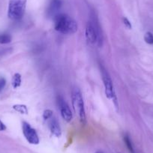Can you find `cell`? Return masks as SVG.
Returning <instances> with one entry per match:
<instances>
[{
  "label": "cell",
  "mask_w": 153,
  "mask_h": 153,
  "mask_svg": "<svg viewBox=\"0 0 153 153\" xmlns=\"http://www.w3.org/2000/svg\"><path fill=\"white\" fill-rule=\"evenodd\" d=\"M86 41L90 45H96L101 47L103 44V33L96 14L91 11L89 20L88 21L85 32Z\"/></svg>",
  "instance_id": "6da1fadb"
},
{
  "label": "cell",
  "mask_w": 153,
  "mask_h": 153,
  "mask_svg": "<svg viewBox=\"0 0 153 153\" xmlns=\"http://www.w3.org/2000/svg\"><path fill=\"white\" fill-rule=\"evenodd\" d=\"M55 30L64 35H72L77 31L76 22L66 14H59L53 18Z\"/></svg>",
  "instance_id": "7a4b0ae2"
},
{
  "label": "cell",
  "mask_w": 153,
  "mask_h": 153,
  "mask_svg": "<svg viewBox=\"0 0 153 153\" xmlns=\"http://www.w3.org/2000/svg\"><path fill=\"white\" fill-rule=\"evenodd\" d=\"M71 100L73 108L74 111L76 112V113L78 114L80 123L83 125V126H85L87 123V120H86L84 101H83V96H82L81 91L76 86H75L72 89Z\"/></svg>",
  "instance_id": "3957f363"
},
{
  "label": "cell",
  "mask_w": 153,
  "mask_h": 153,
  "mask_svg": "<svg viewBox=\"0 0 153 153\" xmlns=\"http://www.w3.org/2000/svg\"><path fill=\"white\" fill-rule=\"evenodd\" d=\"M27 0H9L8 17L11 20L17 21L23 18L25 14Z\"/></svg>",
  "instance_id": "277c9868"
},
{
  "label": "cell",
  "mask_w": 153,
  "mask_h": 153,
  "mask_svg": "<svg viewBox=\"0 0 153 153\" xmlns=\"http://www.w3.org/2000/svg\"><path fill=\"white\" fill-rule=\"evenodd\" d=\"M100 70H101V78H102L103 83L104 86V92H105V95L108 99L112 100L114 102L115 106L117 108H118L119 104L117 101V95L115 92L114 86H113V80L109 74L108 71L105 69V68L103 67L102 65H100Z\"/></svg>",
  "instance_id": "5b68a950"
},
{
  "label": "cell",
  "mask_w": 153,
  "mask_h": 153,
  "mask_svg": "<svg viewBox=\"0 0 153 153\" xmlns=\"http://www.w3.org/2000/svg\"><path fill=\"white\" fill-rule=\"evenodd\" d=\"M23 134L26 140L32 145H38L39 143V137L36 131L26 122H23L22 124Z\"/></svg>",
  "instance_id": "8992f818"
},
{
  "label": "cell",
  "mask_w": 153,
  "mask_h": 153,
  "mask_svg": "<svg viewBox=\"0 0 153 153\" xmlns=\"http://www.w3.org/2000/svg\"><path fill=\"white\" fill-rule=\"evenodd\" d=\"M57 104H58L60 114H61L63 120L67 123H70L73 118V114H72L71 110L69 105L66 102L65 100L62 96H58L57 97Z\"/></svg>",
  "instance_id": "52a82bcc"
},
{
  "label": "cell",
  "mask_w": 153,
  "mask_h": 153,
  "mask_svg": "<svg viewBox=\"0 0 153 153\" xmlns=\"http://www.w3.org/2000/svg\"><path fill=\"white\" fill-rule=\"evenodd\" d=\"M62 6V0H51L47 8V15L48 17L54 18Z\"/></svg>",
  "instance_id": "ba28073f"
},
{
  "label": "cell",
  "mask_w": 153,
  "mask_h": 153,
  "mask_svg": "<svg viewBox=\"0 0 153 153\" xmlns=\"http://www.w3.org/2000/svg\"><path fill=\"white\" fill-rule=\"evenodd\" d=\"M49 127L53 135H54L56 137H60L62 136L61 127L59 126V123L55 118H53V117L51 118L49 123Z\"/></svg>",
  "instance_id": "9c48e42d"
},
{
  "label": "cell",
  "mask_w": 153,
  "mask_h": 153,
  "mask_svg": "<svg viewBox=\"0 0 153 153\" xmlns=\"http://www.w3.org/2000/svg\"><path fill=\"white\" fill-rule=\"evenodd\" d=\"M22 83V78L21 75L19 73L14 74V76L12 77V81H11V84L14 89H17L21 86Z\"/></svg>",
  "instance_id": "30bf717a"
},
{
  "label": "cell",
  "mask_w": 153,
  "mask_h": 153,
  "mask_svg": "<svg viewBox=\"0 0 153 153\" xmlns=\"http://www.w3.org/2000/svg\"><path fill=\"white\" fill-rule=\"evenodd\" d=\"M13 109L15 111L21 113V114L27 115L28 113H29L27 107L26 105H24V104H15V105L13 106Z\"/></svg>",
  "instance_id": "8fae6325"
},
{
  "label": "cell",
  "mask_w": 153,
  "mask_h": 153,
  "mask_svg": "<svg viewBox=\"0 0 153 153\" xmlns=\"http://www.w3.org/2000/svg\"><path fill=\"white\" fill-rule=\"evenodd\" d=\"M124 141L126 146H127L128 149V151L130 152V153H136L135 152L134 148L133 143H132L131 142V140L130 137H129L128 134H126L124 136Z\"/></svg>",
  "instance_id": "7c38bea8"
},
{
  "label": "cell",
  "mask_w": 153,
  "mask_h": 153,
  "mask_svg": "<svg viewBox=\"0 0 153 153\" xmlns=\"http://www.w3.org/2000/svg\"><path fill=\"white\" fill-rule=\"evenodd\" d=\"M11 40H12V38L9 34H0V44L1 45H6V44L11 43Z\"/></svg>",
  "instance_id": "4fadbf2b"
},
{
  "label": "cell",
  "mask_w": 153,
  "mask_h": 153,
  "mask_svg": "<svg viewBox=\"0 0 153 153\" xmlns=\"http://www.w3.org/2000/svg\"><path fill=\"white\" fill-rule=\"evenodd\" d=\"M144 41L148 45H153V34L150 32H146L144 35Z\"/></svg>",
  "instance_id": "5bb4252c"
},
{
  "label": "cell",
  "mask_w": 153,
  "mask_h": 153,
  "mask_svg": "<svg viewBox=\"0 0 153 153\" xmlns=\"http://www.w3.org/2000/svg\"><path fill=\"white\" fill-rule=\"evenodd\" d=\"M53 116V112L51 110H45L43 113V118L45 120H48L51 119Z\"/></svg>",
  "instance_id": "9a60e30c"
},
{
  "label": "cell",
  "mask_w": 153,
  "mask_h": 153,
  "mask_svg": "<svg viewBox=\"0 0 153 153\" xmlns=\"http://www.w3.org/2000/svg\"><path fill=\"white\" fill-rule=\"evenodd\" d=\"M12 52V48H4V49H0V59L5 56L7 54Z\"/></svg>",
  "instance_id": "2e32d148"
},
{
  "label": "cell",
  "mask_w": 153,
  "mask_h": 153,
  "mask_svg": "<svg viewBox=\"0 0 153 153\" xmlns=\"http://www.w3.org/2000/svg\"><path fill=\"white\" fill-rule=\"evenodd\" d=\"M123 23H124L125 26H126L127 29H131L132 28V26H131V22L129 21L128 19L127 18V17H123Z\"/></svg>",
  "instance_id": "e0dca14e"
},
{
  "label": "cell",
  "mask_w": 153,
  "mask_h": 153,
  "mask_svg": "<svg viewBox=\"0 0 153 153\" xmlns=\"http://www.w3.org/2000/svg\"><path fill=\"white\" fill-rule=\"evenodd\" d=\"M6 85V80L4 77H0V92H2Z\"/></svg>",
  "instance_id": "ac0fdd59"
},
{
  "label": "cell",
  "mask_w": 153,
  "mask_h": 153,
  "mask_svg": "<svg viewBox=\"0 0 153 153\" xmlns=\"http://www.w3.org/2000/svg\"><path fill=\"white\" fill-rule=\"evenodd\" d=\"M6 126L2 122V120H0V131H3L6 130Z\"/></svg>",
  "instance_id": "d6986e66"
},
{
  "label": "cell",
  "mask_w": 153,
  "mask_h": 153,
  "mask_svg": "<svg viewBox=\"0 0 153 153\" xmlns=\"http://www.w3.org/2000/svg\"><path fill=\"white\" fill-rule=\"evenodd\" d=\"M96 153H103V152H97Z\"/></svg>",
  "instance_id": "ffe728a7"
}]
</instances>
